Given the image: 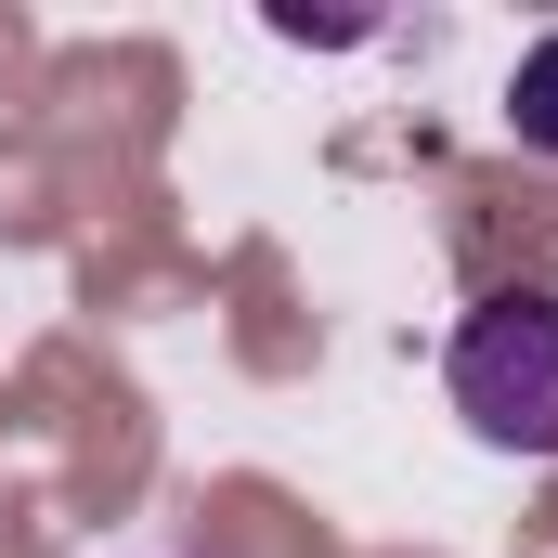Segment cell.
Instances as JSON below:
<instances>
[{"instance_id":"1","label":"cell","mask_w":558,"mask_h":558,"mask_svg":"<svg viewBox=\"0 0 558 558\" xmlns=\"http://www.w3.org/2000/svg\"><path fill=\"white\" fill-rule=\"evenodd\" d=\"M454 416L494 454H558V299L546 286H494L454 325Z\"/></svg>"},{"instance_id":"2","label":"cell","mask_w":558,"mask_h":558,"mask_svg":"<svg viewBox=\"0 0 558 558\" xmlns=\"http://www.w3.org/2000/svg\"><path fill=\"white\" fill-rule=\"evenodd\" d=\"M507 131L533 143V156H558V39L520 52V78H507Z\"/></svg>"},{"instance_id":"3","label":"cell","mask_w":558,"mask_h":558,"mask_svg":"<svg viewBox=\"0 0 558 558\" xmlns=\"http://www.w3.org/2000/svg\"><path fill=\"white\" fill-rule=\"evenodd\" d=\"M274 39H364V13H299V0H274Z\"/></svg>"}]
</instances>
